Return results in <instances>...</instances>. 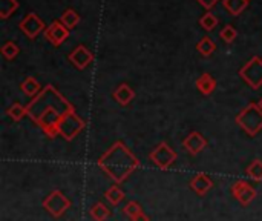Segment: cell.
<instances>
[{"instance_id": "obj_1", "label": "cell", "mask_w": 262, "mask_h": 221, "mask_svg": "<svg viewBox=\"0 0 262 221\" xmlns=\"http://www.w3.org/2000/svg\"><path fill=\"white\" fill-rule=\"evenodd\" d=\"M26 109L31 120L49 138L58 135V125L63 115L75 111V108L52 85H46L41 92L29 102Z\"/></svg>"}, {"instance_id": "obj_2", "label": "cell", "mask_w": 262, "mask_h": 221, "mask_svg": "<svg viewBox=\"0 0 262 221\" xmlns=\"http://www.w3.org/2000/svg\"><path fill=\"white\" fill-rule=\"evenodd\" d=\"M97 166L112 178L115 185H121L140 168V160L123 142H115L97 160Z\"/></svg>"}, {"instance_id": "obj_3", "label": "cell", "mask_w": 262, "mask_h": 221, "mask_svg": "<svg viewBox=\"0 0 262 221\" xmlns=\"http://www.w3.org/2000/svg\"><path fill=\"white\" fill-rule=\"evenodd\" d=\"M235 120L249 137H255L262 131V109L258 103H249Z\"/></svg>"}, {"instance_id": "obj_4", "label": "cell", "mask_w": 262, "mask_h": 221, "mask_svg": "<svg viewBox=\"0 0 262 221\" xmlns=\"http://www.w3.org/2000/svg\"><path fill=\"white\" fill-rule=\"evenodd\" d=\"M41 206L46 212H49L54 218H60L66 214V211L71 208V200L58 189L52 191L45 197L41 202Z\"/></svg>"}, {"instance_id": "obj_5", "label": "cell", "mask_w": 262, "mask_h": 221, "mask_svg": "<svg viewBox=\"0 0 262 221\" xmlns=\"http://www.w3.org/2000/svg\"><path fill=\"white\" fill-rule=\"evenodd\" d=\"M84 128H86L84 120L80 118L75 111H71L63 115L58 125V135H61L66 142H72Z\"/></svg>"}, {"instance_id": "obj_6", "label": "cell", "mask_w": 262, "mask_h": 221, "mask_svg": "<svg viewBox=\"0 0 262 221\" xmlns=\"http://www.w3.org/2000/svg\"><path fill=\"white\" fill-rule=\"evenodd\" d=\"M239 77L252 88V89H259L262 86V58L255 55L252 57L241 69H239Z\"/></svg>"}, {"instance_id": "obj_7", "label": "cell", "mask_w": 262, "mask_h": 221, "mask_svg": "<svg viewBox=\"0 0 262 221\" xmlns=\"http://www.w3.org/2000/svg\"><path fill=\"white\" fill-rule=\"evenodd\" d=\"M149 158H150L152 163H154L155 166H158L161 171H167V169H170V166L177 162L178 154H177L166 142H161V143L157 145L155 149L149 154Z\"/></svg>"}, {"instance_id": "obj_8", "label": "cell", "mask_w": 262, "mask_h": 221, "mask_svg": "<svg viewBox=\"0 0 262 221\" xmlns=\"http://www.w3.org/2000/svg\"><path fill=\"white\" fill-rule=\"evenodd\" d=\"M232 195L243 205V206H249L258 195L256 189L246 180H236L232 188H230Z\"/></svg>"}, {"instance_id": "obj_9", "label": "cell", "mask_w": 262, "mask_h": 221, "mask_svg": "<svg viewBox=\"0 0 262 221\" xmlns=\"http://www.w3.org/2000/svg\"><path fill=\"white\" fill-rule=\"evenodd\" d=\"M18 28L28 38H35L40 32H45L46 25L35 12H29L25 18H21Z\"/></svg>"}, {"instance_id": "obj_10", "label": "cell", "mask_w": 262, "mask_h": 221, "mask_svg": "<svg viewBox=\"0 0 262 221\" xmlns=\"http://www.w3.org/2000/svg\"><path fill=\"white\" fill-rule=\"evenodd\" d=\"M45 37L49 43L54 46H60L68 37H69V29L63 25L61 20H54L46 29H45Z\"/></svg>"}, {"instance_id": "obj_11", "label": "cell", "mask_w": 262, "mask_h": 221, "mask_svg": "<svg viewBox=\"0 0 262 221\" xmlns=\"http://www.w3.org/2000/svg\"><path fill=\"white\" fill-rule=\"evenodd\" d=\"M183 146L190 155H198L207 148V140L201 132L193 131L183 140Z\"/></svg>"}, {"instance_id": "obj_12", "label": "cell", "mask_w": 262, "mask_h": 221, "mask_svg": "<svg viewBox=\"0 0 262 221\" xmlns=\"http://www.w3.org/2000/svg\"><path fill=\"white\" fill-rule=\"evenodd\" d=\"M94 60V54L83 45H78L71 54H69V62L77 68V69H86Z\"/></svg>"}, {"instance_id": "obj_13", "label": "cell", "mask_w": 262, "mask_h": 221, "mask_svg": "<svg viewBox=\"0 0 262 221\" xmlns=\"http://www.w3.org/2000/svg\"><path fill=\"white\" fill-rule=\"evenodd\" d=\"M189 186H190V189H192L196 195L204 197V195L209 194V191L215 186V183H213V180H212L207 174L200 172V174H196V175L190 180Z\"/></svg>"}, {"instance_id": "obj_14", "label": "cell", "mask_w": 262, "mask_h": 221, "mask_svg": "<svg viewBox=\"0 0 262 221\" xmlns=\"http://www.w3.org/2000/svg\"><path fill=\"white\" fill-rule=\"evenodd\" d=\"M112 97L115 98V102L121 106H127L134 98H135V91L127 85V83H121L117 86V89L114 91Z\"/></svg>"}, {"instance_id": "obj_15", "label": "cell", "mask_w": 262, "mask_h": 221, "mask_svg": "<svg viewBox=\"0 0 262 221\" xmlns=\"http://www.w3.org/2000/svg\"><path fill=\"white\" fill-rule=\"evenodd\" d=\"M196 88L200 89L201 94L210 95V94H213V91L216 89V80H215L210 74L204 72V74H201V75L196 78Z\"/></svg>"}, {"instance_id": "obj_16", "label": "cell", "mask_w": 262, "mask_h": 221, "mask_svg": "<svg viewBox=\"0 0 262 221\" xmlns=\"http://www.w3.org/2000/svg\"><path fill=\"white\" fill-rule=\"evenodd\" d=\"M20 89L25 95L28 97H37L40 92H41V85L38 83V80H35L34 77H26L21 85H20Z\"/></svg>"}, {"instance_id": "obj_17", "label": "cell", "mask_w": 262, "mask_h": 221, "mask_svg": "<svg viewBox=\"0 0 262 221\" xmlns=\"http://www.w3.org/2000/svg\"><path fill=\"white\" fill-rule=\"evenodd\" d=\"M104 197H106V200H107V203L111 206H118L124 198V191L118 185H114L109 189H106Z\"/></svg>"}, {"instance_id": "obj_18", "label": "cell", "mask_w": 262, "mask_h": 221, "mask_svg": "<svg viewBox=\"0 0 262 221\" xmlns=\"http://www.w3.org/2000/svg\"><path fill=\"white\" fill-rule=\"evenodd\" d=\"M89 215H91V218L94 221H104L111 217V209H109L104 203L98 202V203H95V205L91 208Z\"/></svg>"}, {"instance_id": "obj_19", "label": "cell", "mask_w": 262, "mask_h": 221, "mask_svg": "<svg viewBox=\"0 0 262 221\" xmlns=\"http://www.w3.org/2000/svg\"><path fill=\"white\" fill-rule=\"evenodd\" d=\"M249 2L250 0H223V5L229 11V14L239 15L249 6Z\"/></svg>"}, {"instance_id": "obj_20", "label": "cell", "mask_w": 262, "mask_h": 221, "mask_svg": "<svg viewBox=\"0 0 262 221\" xmlns=\"http://www.w3.org/2000/svg\"><path fill=\"white\" fill-rule=\"evenodd\" d=\"M6 115L12 120V122H20L25 115H28V109L26 106L20 105V103H12L8 111H6Z\"/></svg>"}, {"instance_id": "obj_21", "label": "cell", "mask_w": 262, "mask_h": 221, "mask_svg": "<svg viewBox=\"0 0 262 221\" xmlns=\"http://www.w3.org/2000/svg\"><path fill=\"white\" fill-rule=\"evenodd\" d=\"M246 174L252 178V180H255V182H261L262 180V160L261 158H255V160H252V163L247 166V169H246Z\"/></svg>"}, {"instance_id": "obj_22", "label": "cell", "mask_w": 262, "mask_h": 221, "mask_svg": "<svg viewBox=\"0 0 262 221\" xmlns=\"http://www.w3.org/2000/svg\"><path fill=\"white\" fill-rule=\"evenodd\" d=\"M60 20L63 22V25H64L68 29H74V28L78 25V22H80V15H78V12L74 11V9H66V11L63 12V15H61Z\"/></svg>"}, {"instance_id": "obj_23", "label": "cell", "mask_w": 262, "mask_h": 221, "mask_svg": "<svg viewBox=\"0 0 262 221\" xmlns=\"http://www.w3.org/2000/svg\"><path fill=\"white\" fill-rule=\"evenodd\" d=\"M196 49H198L204 57H209V55H212V54L215 52L216 45H215V42H213L210 37H203V38L198 42Z\"/></svg>"}, {"instance_id": "obj_24", "label": "cell", "mask_w": 262, "mask_h": 221, "mask_svg": "<svg viewBox=\"0 0 262 221\" xmlns=\"http://www.w3.org/2000/svg\"><path fill=\"white\" fill-rule=\"evenodd\" d=\"M18 8L17 0H0V18H8Z\"/></svg>"}, {"instance_id": "obj_25", "label": "cell", "mask_w": 262, "mask_h": 221, "mask_svg": "<svg viewBox=\"0 0 262 221\" xmlns=\"http://www.w3.org/2000/svg\"><path fill=\"white\" fill-rule=\"evenodd\" d=\"M18 52H20V48L17 46V43H14V42H6L3 46H2V54H3V57L6 58V60H14L17 55H18Z\"/></svg>"}, {"instance_id": "obj_26", "label": "cell", "mask_w": 262, "mask_h": 221, "mask_svg": "<svg viewBox=\"0 0 262 221\" xmlns=\"http://www.w3.org/2000/svg\"><path fill=\"white\" fill-rule=\"evenodd\" d=\"M200 25L203 26V29L206 31H213L218 25V18L213 12H206L201 18H200Z\"/></svg>"}, {"instance_id": "obj_27", "label": "cell", "mask_w": 262, "mask_h": 221, "mask_svg": "<svg viewBox=\"0 0 262 221\" xmlns=\"http://www.w3.org/2000/svg\"><path fill=\"white\" fill-rule=\"evenodd\" d=\"M123 212H124L130 220H134L137 215H140V214L143 212V208H141V205L137 203V202H129V203L123 208Z\"/></svg>"}, {"instance_id": "obj_28", "label": "cell", "mask_w": 262, "mask_h": 221, "mask_svg": "<svg viewBox=\"0 0 262 221\" xmlns=\"http://www.w3.org/2000/svg\"><path fill=\"white\" fill-rule=\"evenodd\" d=\"M220 37H221L226 43H233V40L238 37V32H236V29H235L232 25H226V26L221 29Z\"/></svg>"}, {"instance_id": "obj_29", "label": "cell", "mask_w": 262, "mask_h": 221, "mask_svg": "<svg viewBox=\"0 0 262 221\" xmlns=\"http://www.w3.org/2000/svg\"><path fill=\"white\" fill-rule=\"evenodd\" d=\"M196 2H198L200 5H203L206 9H212V8H213L220 0H196Z\"/></svg>"}, {"instance_id": "obj_30", "label": "cell", "mask_w": 262, "mask_h": 221, "mask_svg": "<svg viewBox=\"0 0 262 221\" xmlns=\"http://www.w3.org/2000/svg\"><path fill=\"white\" fill-rule=\"evenodd\" d=\"M132 221H150V218H149L144 212H141L140 215H137V217H135Z\"/></svg>"}, {"instance_id": "obj_31", "label": "cell", "mask_w": 262, "mask_h": 221, "mask_svg": "<svg viewBox=\"0 0 262 221\" xmlns=\"http://www.w3.org/2000/svg\"><path fill=\"white\" fill-rule=\"evenodd\" d=\"M258 105H259V108H261V109H262V98H261V100H259V102H258Z\"/></svg>"}]
</instances>
